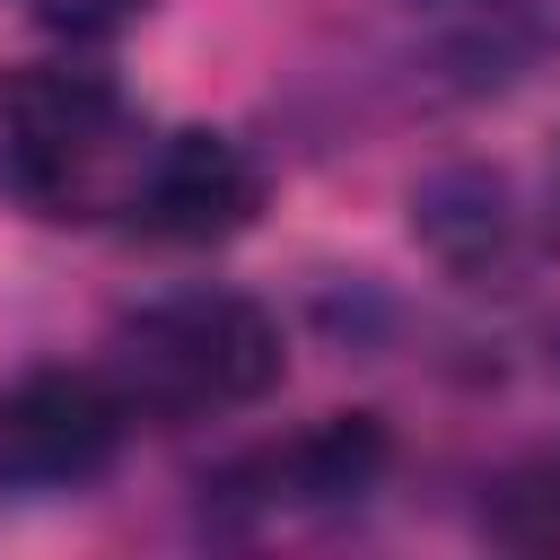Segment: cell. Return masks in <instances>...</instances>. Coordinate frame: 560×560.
Listing matches in <instances>:
<instances>
[{
	"label": "cell",
	"mask_w": 560,
	"mask_h": 560,
	"mask_svg": "<svg viewBox=\"0 0 560 560\" xmlns=\"http://www.w3.org/2000/svg\"><path fill=\"white\" fill-rule=\"evenodd\" d=\"M254 201H262V175H254V158H245L228 131H166L131 228L175 236V245H210V236L245 228Z\"/></svg>",
	"instance_id": "5"
},
{
	"label": "cell",
	"mask_w": 560,
	"mask_h": 560,
	"mask_svg": "<svg viewBox=\"0 0 560 560\" xmlns=\"http://www.w3.org/2000/svg\"><path fill=\"white\" fill-rule=\"evenodd\" d=\"M158 140L96 70H35L9 96V184L44 219H140Z\"/></svg>",
	"instance_id": "1"
},
{
	"label": "cell",
	"mask_w": 560,
	"mask_h": 560,
	"mask_svg": "<svg viewBox=\"0 0 560 560\" xmlns=\"http://www.w3.org/2000/svg\"><path fill=\"white\" fill-rule=\"evenodd\" d=\"M105 376L122 385L131 420H210L245 411L280 385V324L236 289H184L140 306L114 332Z\"/></svg>",
	"instance_id": "2"
},
{
	"label": "cell",
	"mask_w": 560,
	"mask_h": 560,
	"mask_svg": "<svg viewBox=\"0 0 560 560\" xmlns=\"http://www.w3.org/2000/svg\"><path fill=\"white\" fill-rule=\"evenodd\" d=\"M420 228H429V245L455 271H490V280H508L534 254V228H525V210H516V192L499 175H446V184H429L420 192Z\"/></svg>",
	"instance_id": "6"
},
{
	"label": "cell",
	"mask_w": 560,
	"mask_h": 560,
	"mask_svg": "<svg viewBox=\"0 0 560 560\" xmlns=\"http://www.w3.org/2000/svg\"><path fill=\"white\" fill-rule=\"evenodd\" d=\"M376 472H385V438H376V420L350 411V420L298 429L289 446L245 455L219 490H228L236 508H254V516H324V508H350Z\"/></svg>",
	"instance_id": "4"
},
{
	"label": "cell",
	"mask_w": 560,
	"mask_h": 560,
	"mask_svg": "<svg viewBox=\"0 0 560 560\" xmlns=\"http://www.w3.org/2000/svg\"><path fill=\"white\" fill-rule=\"evenodd\" d=\"M131 438V402L105 368H35L0 394V481L88 490Z\"/></svg>",
	"instance_id": "3"
},
{
	"label": "cell",
	"mask_w": 560,
	"mask_h": 560,
	"mask_svg": "<svg viewBox=\"0 0 560 560\" xmlns=\"http://www.w3.org/2000/svg\"><path fill=\"white\" fill-rule=\"evenodd\" d=\"M35 9V26H52V35H114L140 0H26Z\"/></svg>",
	"instance_id": "7"
}]
</instances>
